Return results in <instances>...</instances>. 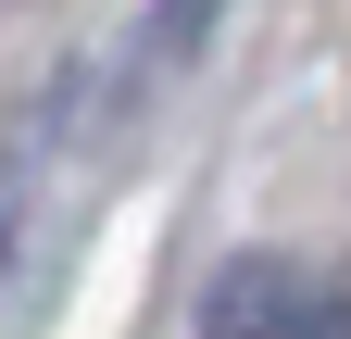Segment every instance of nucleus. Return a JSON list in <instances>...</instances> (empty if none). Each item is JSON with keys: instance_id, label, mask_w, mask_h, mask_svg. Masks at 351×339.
Listing matches in <instances>:
<instances>
[{"instance_id": "obj_1", "label": "nucleus", "mask_w": 351, "mask_h": 339, "mask_svg": "<svg viewBox=\"0 0 351 339\" xmlns=\"http://www.w3.org/2000/svg\"><path fill=\"white\" fill-rule=\"evenodd\" d=\"M201 339H351V289L276 264V251H239L201 289Z\"/></svg>"}, {"instance_id": "obj_2", "label": "nucleus", "mask_w": 351, "mask_h": 339, "mask_svg": "<svg viewBox=\"0 0 351 339\" xmlns=\"http://www.w3.org/2000/svg\"><path fill=\"white\" fill-rule=\"evenodd\" d=\"M201 25H213V0H163V25H151V51L176 63V51H189V38H201Z\"/></svg>"}, {"instance_id": "obj_3", "label": "nucleus", "mask_w": 351, "mask_h": 339, "mask_svg": "<svg viewBox=\"0 0 351 339\" xmlns=\"http://www.w3.org/2000/svg\"><path fill=\"white\" fill-rule=\"evenodd\" d=\"M13 226H25V176L0 163V264H13Z\"/></svg>"}]
</instances>
